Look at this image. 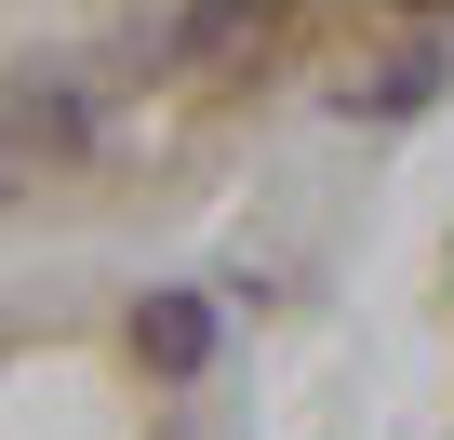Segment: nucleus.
I'll return each mask as SVG.
<instances>
[{"instance_id": "obj_1", "label": "nucleus", "mask_w": 454, "mask_h": 440, "mask_svg": "<svg viewBox=\"0 0 454 440\" xmlns=\"http://www.w3.org/2000/svg\"><path fill=\"white\" fill-rule=\"evenodd\" d=\"M134 347H147L160 374H200V360H214V307H200V294H147V307H134Z\"/></svg>"}, {"instance_id": "obj_2", "label": "nucleus", "mask_w": 454, "mask_h": 440, "mask_svg": "<svg viewBox=\"0 0 454 440\" xmlns=\"http://www.w3.org/2000/svg\"><path fill=\"white\" fill-rule=\"evenodd\" d=\"M254 41H268V0H187L174 67H227V54H254Z\"/></svg>"}]
</instances>
